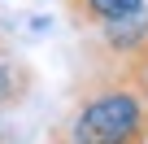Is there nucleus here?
Masks as SVG:
<instances>
[{
	"label": "nucleus",
	"mask_w": 148,
	"mask_h": 144,
	"mask_svg": "<svg viewBox=\"0 0 148 144\" xmlns=\"http://www.w3.org/2000/svg\"><path fill=\"white\" fill-rule=\"evenodd\" d=\"M148 140V70L118 65L74 109L70 144H144Z\"/></svg>",
	"instance_id": "f257e3e1"
},
{
	"label": "nucleus",
	"mask_w": 148,
	"mask_h": 144,
	"mask_svg": "<svg viewBox=\"0 0 148 144\" xmlns=\"http://www.w3.org/2000/svg\"><path fill=\"white\" fill-rule=\"evenodd\" d=\"M100 31V48L118 61V65H131V70H148V5L118 18V22H105L96 26Z\"/></svg>",
	"instance_id": "f03ea898"
},
{
	"label": "nucleus",
	"mask_w": 148,
	"mask_h": 144,
	"mask_svg": "<svg viewBox=\"0 0 148 144\" xmlns=\"http://www.w3.org/2000/svg\"><path fill=\"white\" fill-rule=\"evenodd\" d=\"M144 5L148 0H70V13L83 26H105V22H118V18H126Z\"/></svg>",
	"instance_id": "7ed1b4c3"
},
{
	"label": "nucleus",
	"mask_w": 148,
	"mask_h": 144,
	"mask_svg": "<svg viewBox=\"0 0 148 144\" xmlns=\"http://www.w3.org/2000/svg\"><path fill=\"white\" fill-rule=\"evenodd\" d=\"M31 88V74H26V65L9 61V57H0V105H18Z\"/></svg>",
	"instance_id": "20e7f679"
}]
</instances>
